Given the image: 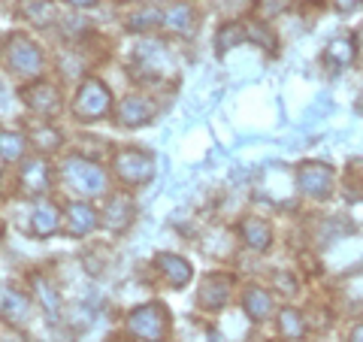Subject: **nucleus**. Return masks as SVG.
I'll return each instance as SVG.
<instances>
[{
	"label": "nucleus",
	"instance_id": "39448f33",
	"mask_svg": "<svg viewBox=\"0 0 363 342\" xmlns=\"http://www.w3.org/2000/svg\"><path fill=\"white\" fill-rule=\"evenodd\" d=\"M116 173L121 182H128V185H143V182L152 179L155 161L140 149H121L116 155Z\"/></svg>",
	"mask_w": 363,
	"mask_h": 342
},
{
	"label": "nucleus",
	"instance_id": "9d476101",
	"mask_svg": "<svg viewBox=\"0 0 363 342\" xmlns=\"http://www.w3.org/2000/svg\"><path fill=\"white\" fill-rule=\"evenodd\" d=\"M25 104L30 109H37V112H55L61 106V94H58V88L49 85V82H37V85H30L25 91Z\"/></svg>",
	"mask_w": 363,
	"mask_h": 342
},
{
	"label": "nucleus",
	"instance_id": "0eeeda50",
	"mask_svg": "<svg viewBox=\"0 0 363 342\" xmlns=\"http://www.w3.org/2000/svg\"><path fill=\"white\" fill-rule=\"evenodd\" d=\"M230 300V276L224 272H209L203 279V291H200V303L206 309H221V306Z\"/></svg>",
	"mask_w": 363,
	"mask_h": 342
},
{
	"label": "nucleus",
	"instance_id": "5701e85b",
	"mask_svg": "<svg viewBox=\"0 0 363 342\" xmlns=\"http://www.w3.org/2000/svg\"><path fill=\"white\" fill-rule=\"evenodd\" d=\"M303 330H306V324H303L300 312H294V309H281L279 312V333L285 339H300Z\"/></svg>",
	"mask_w": 363,
	"mask_h": 342
},
{
	"label": "nucleus",
	"instance_id": "cd10ccee",
	"mask_svg": "<svg viewBox=\"0 0 363 342\" xmlns=\"http://www.w3.org/2000/svg\"><path fill=\"white\" fill-rule=\"evenodd\" d=\"M260 13L264 16H279V13H285L288 9V0H260Z\"/></svg>",
	"mask_w": 363,
	"mask_h": 342
},
{
	"label": "nucleus",
	"instance_id": "f8f14e48",
	"mask_svg": "<svg viewBox=\"0 0 363 342\" xmlns=\"http://www.w3.org/2000/svg\"><path fill=\"white\" fill-rule=\"evenodd\" d=\"M97 227V212L88 206V203H70L67 206V231H70L73 236H85Z\"/></svg>",
	"mask_w": 363,
	"mask_h": 342
},
{
	"label": "nucleus",
	"instance_id": "bb28decb",
	"mask_svg": "<svg viewBox=\"0 0 363 342\" xmlns=\"http://www.w3.org/2000/svg\"><path fill=\"white\" fill-rule=\"evenodd\" d=\"M248 37L252 40H257L260 45H264V49H269V52H276V40H272V33L264 28V25H255L252 31H248Z\"/></svg>",
	"mask_w": 363,
	"mask_h": 342
},
{
	"label": "nucleus",
	"instance_id": "72a5a7b5",
	"mask_svg": "<svg viewBox=\"0 0 363 342\" xmlns=\"http://www.w3.org/2000/svg\"><path fill=\"white\" fill-rule=\"evenodd\" d=\"M357 109L363 112V91H360V97H357Z\"/></svg>",
	"mask_w": 363,
	"mask_h": 342
},
{
	"label": "nucleus",
	"instance_id": "f03ea898",
	"mask_svg": "<svg viewBox=\"0 0 363 342\" xmlns=\"http://www.w3.org/2000/svg\"><path fill=\"white\" fill-rule=\"evenodd\" d=\"M64 179L70 182L79 194H104L106 191V173L97 164L85 161V158H67Z\"/></svg>",
	"mask_w": 363,
	"mask_h": 342
},
{
	"label": "nucleus",
	"instance_id": "423d86ee",
	"mask_svg": "<svg viewBox=\"0 0 363 342\" xmlns=\"http://www.w3.org/2000/svg\"><path fill=\"white\" fill-rule=\"evenodd\" d=\"M297 185L309 197H327L333 188V170L321 161H309L297 170Z\"/></svg>",
	"mask_w": 363,
	"mask_h": 342
},
{
	"label": "nucleus",
	"instance_id": "c756f323",
	"mask_svg": "<svg viewBox=\"0 0 363 342\" xmlns=\"http://www.w3.org/2000/svg\"><path fill=\"white\" fill-rule=\"evenodd\" d=\"M360 4H363V0H333V6L339 9V13H354Z\"/></svg>",
	"mask_w": 363,
	"mask_h": 342
},
{
	"label": "nucleus",
	"instance_id": "6e6552de",
	"mask_svg": "<svg viewBox=\"0 0 363 342\" xmlns=\"http://www.w3.org/2000/svg\"><path fill=\"white\" fill-rule=\"evenodd\" d=\"M0 315H4L9 324H16V327L28 324V318H30V300L21 291L6 288L4 294H0Z\"/></svg>",
	"mask_w": 363,
	"mask_h": 342
},
{
	"label": "nucleus",
	"instance_id": "ddd939ff",
	"mask_svg": "<svg viewBox=\"0 0 363 342\" xmlns=\"http://www.w3.org/2000/svg\"><path fill=\"white\" fill-rule=\"evenodd\" d=\"M106 219H104V224L109 227V231H124V227L130 224V219H133V200L128 197V194H116L109 203H106Z\"/></svg>",
	"mask_w": 363,
	"mask_h": 342
},
{
	"label": "nucleus",
	"instance_id": "393cba45",
	"mask_svg": "<svg viewBox=\"0 0 363 342\" xmlns=\"http://www.w3.org/2000/svg\"><path fill=\"white\" fill-rule=\"evenodd\" d=\"M242 40H245V31H242L240 25H224V28L218 31V37H215V49L227 52L230 45H240Z\"/></svg>",
	"mask_w": 363,
	"mask_h": 342
},
{
	"label": "nucleus",
	"instance_id": "2f4dec72",
	"mask_svg": "<svg viewBox=\"0 0 363 342\" xmlns=\"http://www.w3.org/2000/svg\"><path fill=\"white\" fill-rule=\"evenodd\" d=\"M67 4H73V6H94L97 0H67Z\"/></svg>",
	"mask_w": 363,
	"mask_h": 342
},
{
	"label": "nucleus",
	"instance_id": "f257e3e1",
	"mask_svg": "<svg viewBox=\"0 0 363 342\" xmlns=\"http://www.w3.org/2000/svg\"><path fill=\"white\" fill-rule=\"evenodd\" d=\"M128 327L136 339L143 342H161L169 330V318H167V309L157 303H145V306H136L128 318Z\"/></svg>",
	"mask_w": 363,
	"mask_h": 342
},
{
	"label": "nucleus",
	"instance_id": "dca6fc26",
	"mask_svg": "<svg viewBox=\"0 0 363 342\" xmlns=\"http://www.w3.org/2000/svg\"><path fill=\"white\" fill-rule=\"evenodd\" d=\"M354 58H357V45L351 37H336L330 45H327V61H330L333 67H339V70L351 67Z\"/></svg>",
	"mask_w": 363,
	"mask_h": 342
},
{
	"label": "nucleus",
	"instance_id": "b1692460",
	"mask_svg": "<svg viewBox=\"0 0 363 342\" xmlns=\"http://www.w3.org/2000/svg\"><path fill=\"white\" fill-rule=\"evenodd\" d=\"M161 21H164V13H157V9L145 6V9H140V13L130 16L128 28H130V31H149V28H155V25H161Z\"/></svg>",
	"mask_w": 363,
	"mask_h": 342
},
{
	"label": "nucleus",
	"instance_id": "4be33fe9",
	"mask_svg": "<svg viewBox=\"0 0 363 342\" xmlns=\"http://www.w3.org/2000/svg\"><path fill=\"white\" fill-rule=\"evenodd\" d=\"M21 155H25V140L13 131H0V158H4L6 164H13Z\"/></svg>",
	"mask_w": 363,
	"mask_h": 342
},
{
	"label": "nucleus",
	"instance_id": "a211bd4d",
	"mask_svg": "<svg viewBox=\"0 0 363 342\" xmlns=\"http://www.w3.org/2000/svg\"><path fill=\"white\" fill-rule=\"evenodd\" d=\"M242 306H245V315L260 321V318H267L272 312V297L264 291V288H248L245 297H242Z\"/></svg>",
	"mask_w": 363,
	"mask_h": 342
},
{
	"label": "nucleus",
	"instance_id": "2eb2a0df",
	"mask_svg": "<svg viewBox=\"0 0 363 342\" xmlns=\"http://www.w3.org/2000/svg\"><path fill=\"white\" fill-rule=\"evenodd\" d=\"M164 25H167L169 31L182 33V37H191V33H194V9H191L188 4L169 6L167 13H164Z\"/></svg>",
	"mask_w": 363,
	"mask_h": 342
},
{
	"label": "nucleus",
	"instance_id": "f3484780",
	"mask_svg": "<svg viewBox=\"0 0 363 342\" xmlns=\"http://www.w3.org/2000/svg\"><path fill=\"white\" fill-rule=\"evenodd\" d=\"M21 185H25V191H30V194H43L45 185H49V170H45V161H40V158L28 161L25 170H21Z\"/></svg>",
	"mask_w": 363,
	"mask_h": 342
},
{
	"label": "nucleus",
	"instance_id": "7c9ffc66",
	"mask_svg": "<svg viewBox=\"0 0 363 342\" xmlns=\"http://www.w3.org/2000/svg\"><path fill=\"white\" fill-rule=\"evenodd\" d=\"M348 342H363V324H357L354 330L348 333Z\"/></svg>",
	"mask_w": 363,
	"mask_h": 342
},
{
	"label": "nucleus",
	"instance_id": "6ab92c4d",
	"mask_svg": "<svg viewBox=\"0 0 363 342\" xmlns=\"http://www.w3.org/2000/svg\"><path fill=\"white\" fill-rule=\"evenodd\" d=\"M18 16L33 21V25H49L55 16L52 0H18Z\"/></svg>",
	"mask_w": 363,
	"mask_h": 342
},
{
	"label": "nucleus",
	"instance_id": "9b49d317",
	"mask_svg": "<svg viewBox=\"0 0 363 342\" xmlns=\"http://www.w3.org/2000/svg\"><path fill=\"white\" fill-rule=\"evenodd\" d=\"M155 116V104L152 100H145V97H140V94H130V97H124L121 100V106H118V118H121V124H145Z\"/></svg>",
	"mask_w": 363,
	"mask_h": 342
},
{
	"label": "nucleus",
	"instance_id": "4468645a",
	"mask_svg": "<svg viewBox=\"0 0 363 342\" xmlns=\"http://www.w3.org/2000/svg\"><path fill=\"white\" fill-rule=\"evenodd\" d=\"M240 231H242L245 246H248V248H255V252H267L269 243H272V227H269L264 219H257V215L245 219Z\"/></svg>",
	"mask_w": 363,
	"mask_h": 342
},
{
	"label": "nucleus",
	"instance_id": "a878e982",
	"mask_svg": "<svg viewBox=\"0 0 363 342\" xmlns=\"http://www.w3.org/2000/svg\"><path fill=\"white\" fill-rule=\"evenodd\" d=\"M33 140H37L40 149H58L61 136H58V131H52V128H40L37 133H33Z\"/></svg>",
	"mask_w": 363,
	"mask_h": 342
},
{
	"label": "nucleus",
	"instance_id": "20e7f679",
	"mask_svg": "<svg viewBox=\"0 0 363 342\" xmlns=\"http://www.w3.org/2000/svg\"><path fill=\"white\" fill-rule=\"evenodd\" d=\"M4 58L9 64V70H16L21 76H40V70H43V55H40V49L28 37L6 40Z\"/></svg>",
	"mask_w": 363,
	"mask_h": 342
},
{
	"label": "nucleus",
	"instance_id": "473e14b6",
	"mask_svg": "<svg viewBox=\"0 0 363 342\" xmlns=\"http://www.w3.org/2000/svg\"><path fill=\"white\" fill-rule=\"evenodd\" d=\"M209 342H224V339H221L218 333H212V336H209Z\"/></svg>",
	"mask_w": 363,
	"mask_h": 342
},
{
	"label": "nucleus",
	"instance_id": "c85d7f7f",
	"mask_svg": "<svg viewBox=\"0 0 363 342\" xmlns=\"http://www.w3.org/2000/svg\"><path fill=\"white\" fill-rule=\"evenodd\" d=\"M279 285L285 288V291H281L285 297H291V294H297V282H294V279L288 276V272H276V288H279Z\"/></svg>",
	"mask_w": 363,
	"mask_h": 342
},
{
	"label": "nucleus",
	"instance_id": "1a4fd4ad",
	"mask_svg": "<svg viewBox=\"0 0 363 342\" xmlns=\"http://www.w3.org/2000/svg\"><path fill=\"white\" fill-rule=\"evenodd\" d=\"M155 264H157V270H161V276L167 279L169 288H182V285L191 282V264L185 258H179V255H157Z\"/></svg>",
	"mask_w": 363,
	"mask_h": 342
},
{
	"label": "nucleus",
	"instance_id": "412c9836",
	"mask_svg": "<svg viewBox=\"0 0 363 342\" xmlns=\"http://www.w3.org/2000/svg\"><path fill=\"white\" fill-rule=\"evenodd\" d=\"M33 288H37V297L40 303L45 306V312H49L52 318H58V309H61V300H58V294H55L52 288V282L45 279V276H33Z\"/></svg>",
	"mask_w": 363,
	"mask_h": 342
},
{
	"label": "nucleus",
	"instance_id": "7ed1b4c3",
	"mask_svg": "<svg viewBox=\"0 0 363 342\" xmlns=\"http://www.w3.org/2000/svg\"><path fill=\"white\" fill-rule=\"evenodd\" d=\"M112 106V94L109 88L100 82V79H85L82 88L76 94V104H73V112L79 118H104Z\"/></svg>",
	"mask_w": 363,
	"mask_h": 342
},
{
	"label": "nucleus",
	"instance_id": "aec40b11",
	"mask_svg": "<svg viewBox=\"0 0 363 342\" xmlns=\"http://www.w3.org/2000/svg\"><path fill=\"white\" fill-rule=\"evenodd\" d=\"M58 209L52 206V203H37V209H33V233L37 236H52L58 231Z\"/></svg>",
	"mask_w": 363,
	"mask_h": 342
}]
</instances>
